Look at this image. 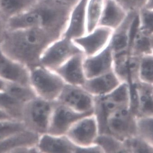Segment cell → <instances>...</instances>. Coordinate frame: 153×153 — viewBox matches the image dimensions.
<instances>
[{"label": "cell", "mask_w": 153, "mask_h": 153, "mask_svg": "<svg viewBox=\"0 0 153 153\" xmlns=\"http://www.w3.org/2000/svg\"><path fill=\"white\" fill-rule=\"evenodd\" d=\"M61 37L43 27L8 30L0 44V50L6 56L30 70L40 65L45 51Z\"/></svg>", "instance_id": "6da1fadb"}, {"label": "cell", "mask_w": 153, "mask_h": 153, "mask_svg": "<svg viewBox=\"0 0 153 153\" xmlns=\"http://www.w3.org/2000/svg\"><path fill=\"white\" fill-rule=\"evenodd\" d=\"M30 86L38 97L48 101H57L66 83L53 70L39 65L30 70Z\"/></svg>", "instance_id": "7a4b0ae2"}, {"label": "cell", "mask_w": 153, "mask_h": 153, "mask_svg": "<svg viewBox=\"0 0 153 153\" xmlns=\"http://www.w3.org/2000/svg\"><path fill=\"white\" fill-rule=\"evenodd\" d=\"M56 102L36 96L26 103L21 121L26 128L39 135L47 133Z\"/></svg>", "instance_id": "3957f363"}, {"label": "cell", "mask_w": 153, "mask_h": 153, "mask_svg": "<svg viewBox=\"0 0 153 153\" xmlns=\"http://www.w3.org/2000/svg\"><path fill=\"white\" fill-rule=\"evenodd\" d=\"M80 52H82L73 39L62 36L46 48L41 56L39 64L55 71L74 55Z\"/></svg>", "instance_id": "277c9868"}, {"label": "cell", "mask_w": 153, "mask_h": 153, "mask_svg": "<svg viewBox=\"0 0 153 153\" xmlns=\"http://www.w3.org/2000/svg\"><path fill=\"white\" fill-rule=\"evenodd\" d=\"M99 134L98 123L95 115L92 113L76 121L66 135L76 146L81 148L95 144Z\"/></svg>", "instance_id": "5b68a950"}, {"label": "cell", "mask_w": 153, "mask_h": 153, "mask_svg": "<svg viewBox=\"0 0 153 153\" xmlns=\"http://www.w3.org/2000/svg\"><path fill=\"white\" fill-rule=\"evenodd\" d=\"M56 101L78 113H94V97L81 86L66 84Z\"/></svg>", "instance_id": "8992f818"}, {"label": "cell", "mask_w": 153, "mask_h": 153, "mask_svg": "<svg viewBox=\"0 0 153 153\" xmlns=\"http://www.w3.org/2000/svg\"><path fill=\"white\" fill-rule=\"evenodd\" d=\"M113 32L108 27L98 26L91 32L73 41L86 56H91L109 45Z\"/></svg>", "instance_id": "52a82bcc"}, {"label": "cell", "mask_w": 153, "mask_h": 153, "mask_svg": "<svg viewBox=\"0 0 153 153\" xmlns=\"http://www.w3.org/2000/svg\"><path fill=\"white\" fill-rule=\"evenodd\" d=\"M89 114L78 113L56 101L51 114L47 133L55 135H66L75 123L81 118Z\"/></svg>", "instance_id": "ba28073f"}, {"label": "cell", "mask_w": 153, "mask_h": 153, "mask_svg": "<svg viewBox=\"0 0 153 153\" xmlns=\"http://www.w3.org/2000/svg\"><path fill=\"white\" fill-rule=\"evenodd\" d=\"M135 130V124L129 107L122 108L110 115L107 121V134L121 141L130 138Z\"/></svg>", "instance_id": "9c48e42d"}, {"label": "cell", "mask_w": 153, "mask_h": 153, "mask_svg": "<svg viewBox=\"0 0 153 153\" xmlns=\"http://www.w3.org/2000/svg\"><path fill=\"white\" fill-rule=\"evenodd\" d=\"M85 54L78 53L55 70L66 84L82 86L87 79L84 69Z\"/></svg>", "instance_id": "30bf717a"}, {"label": "cell", "mask_w": 153, "mask_h": 153, "mask_svg": "<svg viewBox=\"0 0 153 153\" xmlns=\"http://www.w3.org/2000/svg\"><path fill=\"white\" fill-rule=\"evenodd\" d=\"M84 69L87 79L114 71V55L109 45L95 55L85 56Z\"/></svg>", "instance_id": "8fae6325"}, {"label": "cell", "mask_w": 153, "mask_h": 153, "mask_svg": "<svg viewBox=\"0 0 153 153\" xmlns=\"http://www.w3.org/2000/svg\"><path fill=\"white\" fill-rule=\"evenodd\" d=\"M39 135L27 130L0 141V153H31L37 149Z\"/></svg>", "instance_id": "7c38bea8"}, {"label": "cell", "mask_w": 153, "mask_h": 153, "mask_svg": "<svg viewBox=\"0 0 153 153\" xmlns=\"http://www.w3.org/2000/svg\"><path fill=\"white\" fill-rule=\"evenodd\" d=\"M137 17V13H129L123 23L113 30L109 45L114 56L128 52L131 33Z\"/></svg>", "instance_id": "4fadbf2b"}, {"label": "cell", "mask_w": 153, "mask_h": 153, "mask_svg": "<svg viewBox=\"0 0 153 153\" xmlns=\"http://www.w3.org/2000/svg\"><path fill=\"white\" fill-rule=\"evenodd\" d=\"M30 70L25 65L10 59L0 50V78L7 81L30 86Z\"/></svg>", "instance_id": "5bb4252c"}, {"label": "cell", "mask_w": 153, "mask_h": 153, "mask_svg": "<svg viewBox=\"0 0 153 153\" xmlns=\"http://www.w3.org/2000/svg\"><path fill=\"white\" fill-rule=\"evenodd\" d=\"M88 0H80L73 7L66 30L62 36L75 39L87 33L86 6Z\"/></svg>", "instance_id": "9a60e30c"}, {"label": "cell", "mask_w": 153, "mask_h": 153, "mask_svg": "<svg viewBox=\"0 0 153 153\" xmlns=\"http://www.w3.org/2000/svg\"><path fill=\"white\" fill-rule=\"evenodd\" d=\"M114 71L87 79L82 86L94 97L105 96L112 91L122 83Z\"/></svg>", "instance_id": "2e32d148"}, {"label": "cell", "mask_w": 153, "mask_h": 153, "mask_svg": "<svg viewBox=\"0 0 153 153\" xmlns=\"http://www.w3.org/2000/svg\"><path fill=\"white\" fill-rule=\"evenodd\" d=\"M38 153H75L76 146L66 135H41L37 145Z\"/></svg>", "instance_id": "e0dca14e"}, {"label": "cell", "mask_w": 153, "mask_h": 153, "mask_svg": "<svg viewBox=\"0 0 153 153\" xmlns=\"http://www.w3.org/2000/svg\"><path fill=\"white\" fill-rule=\"evenodd\" d=\"M128 13L117 0H105L99 26L114 30L123 23Z\"/></svg>", "instance_id": "ac0fdd59"}, {"label": "cell", "mask_w": 153, "mask_h": 153, "mask_svg": "<svg viewBox=\"0 0 153 153\" xmlns=\"http://www.w3.org/2000/svg\"><path fill=\"white\" fill-rule=\"evenodd\" d=\"M39 0H0V15L6 20L32 8Z\"/></svg>", "instance_id": "d6986e66"}, {"label": "cell", "mask_w": 153, "mask_h": 153, "mask_svg": "<svg viewBox=\"0 0 153 153\" xmlns=\"http://www.w3.org/2000/svg\"><path fill=\"white\" fill-rule=\"evenodd\" d=\"M134 30L131 33L129 53L139 57L153 53L150 36L143 33L138 29L137 21L136 29L134 27Z\"/></svg>", "instance_id": "ffe728a7"}, {"label": "cell", "mask_w": 153, "mask_h": 153, "mask_svg": "<svg viewBox=\"0 0 153 153\" xmlns=\"http://www.w3.org/2000/svg\"><path fill=\"white\" fill-rule=\"evenodd\" d=\"M25 104L4 90L0 91V110L13 119L21 121Z\"/></svg>", "instance_id": "44dd1931"}, {"label": "cell", "mask_w": 153, "mask_h": 153, "mask_svg": "<svg viewBox=\"0 0 153 153\" xmlns=\"http://www.w3.org/2000/svg\"><path fill=\"white\" fill-rule=\"evenodd\" d=\"M105 0H88L86 6L87 33L98 26Z\"/></svg>", "instance_id": "7402d4cb"}, {"label": "cell", "mask_w": 153, "mask_h": 153, "mask_svg": "<svg viewBox=\"0 0 153 153\" xmlns=\"http://www.w3.org/2000/svg\"><path fill=\"white\" fill-rule=\"evenodd\" d=\"M95 143L102 149L104 153H118L127 150L124 142L109 134H100Z\"/></svg>", "instance_id": "603a6c76"}, {"label": "cell", "mask_w": 153, "mask_h": 153, "mask_svg": "<svg viewBox=\"0 0 153 153\" xmlns=\"http://www.w3.org/2000/svg\"><path fill=\"white\" fill-rule=\"evenodd\" d=\"M4 90L18 100L25 103L37 96L30 86L23 85L11 82H7Z\"/></svg>", "instance_id": "cb8c5ba5"}, {"label": "cell", "mask_w": 153, "mask_h": 153, "mask_svg": "<svg viewBox=\"0 0 153 153\" xmlns=\"http://www.w3.org/2000/svg\"><path fill=\"white\" fill-rule=\"evenodd\" d=\"M27 130L23 122L15 119L0 120V141Z\"/></svg>", "instance_id": "d4e9b609"}, {"label": "cell", "mask_w": 153, "mask_h": 153, "mask_svg": "<svg viewBox=\"0 0 153 153\" xmlns=\"http://www.w3.org/2000/svg\"><path fill=\"white\" fill-rule=\"evenodd\" d=\"M137 88V87H136ZM138 106L143 113L147 115L153 114V90L148 86L140 85L137 88Z\"/></svg>", "instance_id": "484cf974"}, {"label": "cell", "mask_w": 153, "mask_h": 153, "mask_svg": "<svg viewBox=\"0 0 153 153\" xmlns=\"http://www.w3.org/2000/svg\"><path fill=\"white\" fill-rule=\"evenodd\" d=\"M137 27L148 36L153 34V9L144 7L137 13Z\"/></svg>", "instance_id": "4316f807"}, {"label": "cell", "mask_w": 153, "mask_h": 153, "mask_svg": "<svg viewBox=\"0 0 153 153\" xmlns=\"http://www.w3.org/2000/svg\"><path fill=\"white\" fill-rule=\"evenodd\" d=\"M139 68L142 79L147 82H153V53L141 56Z\"/></svg>", "instance_id": "83f0119b"}, {"label": "cell", "mask_w": 153, "mask_h": 153, "mask_svg": "<svg viewBox=\"0 0 153 153\" xmlns=\"http://www.w3.org/2000/svg\"><path fill=\"white\" fill-rule=\"evenodd\" d=\"M138 128L142 136L153 143V118L141 119L138 122Z\"/></svg>", "instance_id": "f1b7e54d"}, {"label": "cell", "mask_w": 153, "mask_h": 153, "mask_svg": "<svg viewBox=\"0 0 153 153\" xmlns=\"http://www.w3.org/2000/svg\"><path fill=\"white\" fill-rule=\"evenodd\" d=\"M128 13L138 12L146 6L147 0H117Z\"/></svg>", "instance_id": "f546056e"}, {"label": "cell", "mask_w": 153, "mask_h": 153, "mask_svg": "<svg viewBox=\"0 0 153 153\" xmlns=\"http://www.w3.org/2000/svg\"><path fill=\"white\" fill-rule=\"evenodd\" d=\"M104 153L102 149L97 145V144H94L89 146L85 147H78L76 146L75 153Z\"/></svg>", "instance_id": "4dcf8cb0"}, {"label": "cell", "mask_w": 153, "mask_h": 153, "mask_svg": "<svg viewBox=\"0 0 153 153\" xmlns=\"http://www.w3.org/2000/svg\"><path fill=\"white\" fill-rule=\"evenodd\" d=\"M7 30V20L0 15V44L3 40Z\"/></svg>", "instance_id": "1f68e13d"}, {"label": "cell", "mask_w": 153, "mask_h": 153, "mask_svg": "<svg viewBox=\"0 0 153 153\" xmlns=\"http://www.w3.org/2000/svg\"><path fill=\"white\" fill-rule=\"evenodd\" d=\"M61 1L72 6V7H74L79 1L80 0H61Z\"/></svg>", "instance_id": "d6a6232c"}, {"label": "cell", "mask_w": 153, "mask_h": 153, "mask_svg": "<svg viewBox=\"0 0 153 153\" xmlns=\"http://www.w3.org/2000/svg\"><path fill=\"white\" fill-rule=\"evenodd\" d=\"M6 119H13L9 115L6 114L3 111L0 110V120H6Z\"/></svg>", "instance_id": "836d02e7"}, {"label": "cell", "mask_w": 153, "mask_h": 153, "mask_svg": "<svg viewBox=\"0 0 153 153\" xmlns=\"http://www.w3.org/2000/svg\"><path fill=\"white\" fill-rule=\"evenodd\" d=\"M7 81L3 79L2 78H0V91L4 90L6 85H7Z\"/></svg>", "instance_id": "e575fe53"}, {"label": "cell", "mask_w": 153, "mask_h": 153, "mask_svg": "<svg viewBox=\"0 0 153 153\" xmlns=\"http://www.w3.org/2000/svg\"><path fill=\"white\" fill-rule=\"evenodd\" d=\"M153 9V0H147L145 7Z\"/></svg>", "instance_id": "d590c367"}, {"label": "cell", "mask_w": 153, "mask_h": 153, "mask_svg": "<svg viewBox=\"0 0 153 153\" xmlns=\"http://www.w3.org/2000/svg\"><path fill=\"white\" fill-rule=\"evenodd\" d=\"M150 40H151V45H152V50L153 51V34L150 36Z\"/></svg>", "instance_id": "8d00e7d4"}]
</instances>
